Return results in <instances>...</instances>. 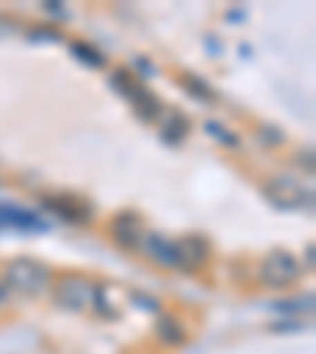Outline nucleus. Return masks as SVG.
<instances>
[{"mask_svg":"<svg viewBox=\"0 0 316 354\" xmlns=\"http://www.w3.org/2000/svg\"><path fill=\"white\" fill-rule=\"evenodd\" d=\"M3 281H7L10 291L22 297H41L51 291V269L38 259H13V263L3 269Z\"/></svg>","mask_w":316,"mask_h":354,"instance_id":"f257e3e1","label":"nucleus"},{"mask_svg":"<svg viewBox=\"0 0 316 354\" xmlns=\"http://www.w3.org/2000/svg\"><path fill=\"white\" fill-rule=\"evenodd\" d=\"M95 301V285L80 275H64L54 281V304L64 310H89Z\"/></svg>","mask_w":316,"mask_h":354,"instance_id":"f03ea898","label":"nucleus"},{"mask_svg":"<svg viewBox=\"0 0 316 354\" xmlns=\"http://www.w3.org/2000/svg\"><path fill=\"white\" fill-rule=\"evenodd\" d=\"M297 275H301V263L285 250L269 253V257L263 259V266H259V279H263V285H269V288L295 285Z\"/></svg>","mask_w":316,"mask_h":354,"instance_id":"7ed1b4c3","label":"nucleus"},{"mask_svg":"<svg viewBox=\"0 0 316 354\" xmlns=\"http://www.w3.org/2000/svg\"><path fill=\"white\" fill-rule=\"evenodd\" d=\"M111 231H114V241H118L120 247H127V250L142 247V241H146V234H149L136 212H120L118 218L111 221Z\"/></svg>","mask_w":316,"mask_h":354,"instance_id":"20e7f679","label":"nucleus"},{"mask_svg":"<svg viewBox=\"0 0 316 354\" xmlns=\"http://www.w3.org/2000/svg\"><path fill=\"white\" fill-rule=\"evenodd\" d=\"M269 196L279 203V206H304V203H313V193L304 190L301 184H295L291 177H275L269 184Z\"/></svg>","mask_w":316,"mask_h":354,"instance_id":"39448f33","label":"nucleus"},{"mask_svg":"<svg viewBox=\"0 0 316 354\" xmlns=\"http://www.w3.org/2000/svg\"><path fill=\"white\" fill-rule=\"evenodd\" d=\"M142 250H146L158 266H168V269H180V257H177V247H174V241H168V237H162V234H146V241H142Z\"/></svg>","mask_w":316,"mask_h":354,"instance_id":"423d86ee","label":"nucleus"},{"mask_svg":"<svg viewBox=\"0 0 316 354\" xmlns=\"http://www.w3.org/2000/svg\"><path fill=\"white\" fill-rule=\"evenodd\" d=\"M177 247V257H180V269H196V266L206 263V253H209V243L203 237L190 234L184 241H174Z\"/></svg>","mask_w":316,"mask_h":354,"instance_id":"0eeeda50","label":"nucleus"},{"mask_svg":"<svg viewBox=\"0 0 316 354\" xmlns=\"http://www.w3.org/2000/svg\"><path fill=\"white\" fill-rule=\"evenodd\" d=\"M44 206L51 209V212H57V215H64L66 221H89V206H82L80 199H73V196H48L44 199Z\"/></svg>","mask_w":316,"mask_h":354,"instance_id":"6e6552de","label":"nucleus"},{"mask_svg":"<svg viewBox=\"0 0 316 354\" xmlns=\"http://www.w3.org/2000/svg\"><path fill=\"white\" fill-rule=\"evenodd\" d=\"M73 54L89 66H104V54H98L95 48H89V44H82V41L73 44Z\"/></svg>","mask_w":316,"mask_h":354,"instance_id":"1a4fd4ad","label":"nucleus"},{"mask_svg":"<svg viewBox=\"0 0 316 354\" xmlns=\"http://www.w3.org/2000/svg\"><path fill=\"white\" fill-rule=\"evenodd\" d=\"M158 332H162L165 342H180L184 339V335H180V326H177L174 319H162V323H158Z\"/></svg>","mask_w":316,"mask_h":354,"instance_id":"9d476101","label":"nucleus"},{"mask_svg":"<svg viewBox=\"0 0 316 354\" xmlns=\"http://www.w3.org/2000/svg\"><path fill=\"white\" fill-rule=\"evenodd\" d=\"M206 130L212 133L215 140L228 142V146H237V136H234V133H228V130H225V127H221V124H215V120H212V124H206Z\"/></svg>","mask_w":316,"mask_h":354,"instance_id":"9b49d317","label":"nucleus"},{"mask_svg":"<svg viewBox=\"0 0 316 354\" xmlns=\"http://www.w3.org/2000/svg\"><path fill=\"white\" fill-rule=\"evenodd\" d=\"M10 301V288H7V281H3V275H0V307Z\"/></svg>","mask_w":316,"mask_h":354,"instance_id":"f8f14e48","label":"nucleus"}]
</instances>
